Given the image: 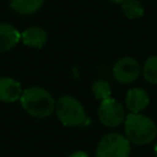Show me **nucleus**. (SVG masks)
I'll use <instances>...</instances> for the list:
<instances>
[{"label":"nucleus","instance_id":"1","mask_svg":"<svg viewBox=\"0 0 157 157\" xmlns=\"http://www.w3.org/2000/svg\"><path fill=\"white\" fill-rule=\"evenodd\" d=\"M124 136L130 144L148 145L157 137V124L145 114L130 113L124 119Z\"/></svg>","mask_w":157,"mask_h":157},{"label":"nucleus","instance_id":"2","mask_svg":"<svg viewBox=\"0 0 157 157\" xmlns=\"http://www.w3.org/2000/svg\"><path fill=\"white\" fill-rule=\"evenodd\" d=\"M22 108L32 117L38 119L48 118L55 107V99L53 94L43 87L32 86L22 91L18 99Z\"/></svg>","mask_w":157,"mask_h":157},{"label":"nucleus","instance_id":"3","mask_svg":"<svg viewBox=\"0 0 157 157\" xmlns=\"http://www.w3.org/2000/svg\"><path fill=\"white\" fill-rule=\"evenodd\" d=\"M54 112L64 126H80L86 120V110L83 104L70 94L61 96L58 101H55Z\"/></svg>","mask_w":157,"mask_h":157},{"label":"nucleus","instance_id":"4","mask_svg":"<svg viewBox=\"0 0 157 157\" xmlns=\"http://www.w3.org/2000/svg\"><path fill=\"white\" fill-rule=\"evenodd\" d=\"M131 144L119 132H108L96 147V157H129Z\"/></svg>","mask_w":157,"mask_h":157},{"label":"nucleus","instance_id":"5","mask_svg":"<svg viewBox=\"0 0 157 157\" xmlns=\"http://www.w3.org/2000/svg\"><path fill=\"white\" fill-rule=\"evenodd\" d=\"M97 114L101 124L105 128L119 126L124 123V119L126 117L125 107L123 105V103L112 97L99 102Z\"/></svg>","mask_w":157,"mask_h":157},{"label":"nucleus","instance_id":"6","mask_svg":"<svg viewBox=\"0 0 157 157\" xmlns=\"http://www.w3.org/2000/svg\"><path fill=\"white\" fill-rule=\"evenodd\" d=\"M112 71H113V77L115 78L117 82L121 85H129L139 78L141 74V66L135 58L123 56L115 61Z\"/></svg>","mask_w":157,"mask_h":157},{"label":"nucleus","instance_id":"7","mask_svg":"<svg viewBox=\"0 0 157 157\" xmlns=\"http://www.w3.org/2000/svg\"><path fill=\"white\" fill-rule=\"evenodd\" d=\"M150 104V96L146 90L141 87L130 88L125 94V109L130 113L137 114L144 112Z\"/></svg>","mask_w":157,"mask_h":157},{"label":"nucleus","instance_id":"8","mask_svg":"<svg viewBox=\"0 0 157 157\" xmlns=\"http://www.w3.org/2000/svg\"><path fill=\"white\" fill-rule=\"evenodd\" d=\"M22 94V87L18 81L12 77H0V101L5 103H12L20 99Z\"/></svg>","mask_w":157,"mask_h":157},{"label":"nucleus","instance_id":"9","mask_svg":"<svg viewBox=\"0 0 157 157\" xmlns=\"http://www.w3.org/2000/svg\"><path fill=\"white\" fill-rule=\"evenodd\" d=\"M21 39L25 45L36 48V49H40L47 44L48 34L44 28L38 27V26H32V27L26 28L21 33Z\"/></svg>","mask_w":157,"mask_h":157},{"label":"nucleus","instance_id":"10","mask_svg":"<svg viewBox=\"0 0 157 157\" xmlns=\"http://www.w3.org/2000/svg\"><path fill=\"white\" fill-rule=\"evenodd\" d=\"M21 39V33L10 23L0 22V53L12 49Z\"/></svg>","mask_w":157,"mask_h":157},{"label":"nucleus","instance_id":"11","mask_svg":"<svg viewBox=\"0 0 157 157\" xmlns=\"http://www.w3.org/2000/svg\"><path fill=\"white\" fill-rule=\"evenodd\" d=\"M44 0H10V7L18 15L28 16L40 10Z\"/></svg>","mask_w":157,"mask_h":157},{"label":"nucleus","instance_id":"12","mask_svg":"<svg viewBox=\"0 0 157 157\" xmlns=\"http://www.w3.org/2000/svg\"><path fill=\"white\" fill-rule=\"evenodd\" d=\"M120 6L124 16L129 20H137L145 13L144 5L140 0H124Z\"/></svg>","mask_w":157,"mask_h":157},{"label":"nucleus","instance_id":"13","mask_svg":"<svg viewBox=\"0 0 157 157\" xmlns=\"http://www.w3.org/2000/svg\"><path fill=\"white\" fill-rule=\"evenodd\" d=\"M141 74L147 83L153 86L157 85V55H151L144 61Z\"/></svg>","mask_w":157,"mask_h":157},{"label":"nucleus","instance_id":"14","mask_svg":"<svg viewBox=\"0 0 157 157\" xmlns=\"http://www.w3.org/2000/svg\"><path fill=\"white\" fill-rule=\"evenodd\" d=\"M91 93L97 101H104L112 97V86L105 80H96L91 85Z\"/></svg>","mask_w":157,"mask_h":157},{"label":"nucleus","instance_id":"15","mask_svg":"<svg viewBox=\"0 0 157 157\" xmlns=\"http://www.w3.org/2000/svg\"><path fill=\"white\" fill-rule=\"evenodd\" d=\"M67 157H88V155L85 151H75V152L70 153Z\"/></svg>","mask_w":157,"mask_h":157},{"label":"nucleus","instance_id":"16","mask_svg":"<svg viewBox=\"0 0 157 157\" xmlns=\"http://www.w3.org/2000/svg\"><path fill=\"white\" fill-rule=\"evenodd\" d=\"M108 1H110L112 4H117V5H120V4H121L124 0H108Z\"/></svg>","mask_w":157,"mask_h":157},{"label":"nucleus","instance_id":"17","mask_svg":"<svg viewBox=\"0 0 157 157\" xmlns=\"http://www.w3.org/2000/svg\"><path fill=\"white\" fill-rule=\"evenodd\" d=\"M153 153H155V156L157 157V142L153 145Z\"/></svg>","mask_w":157,"mask_h":157}]
</instances>
